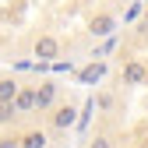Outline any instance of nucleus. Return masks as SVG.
<instances>
[{"instance_id":"4","label":"nucleus","mask_w":148,"mask_h":148,"mask_svg":"<svg viewBox=\"0 0 148 148\" xmlns=\"http://www.w3.org/2000/svg\"><path fill=\"white\" fill-rule=\"evenodd\" d=\"M74 123H78V109H74L71 102L53 109V127H57V131H67V127H74Z\"/></svg>"},{"instance_id":"10","label":"nucleus","mask_w":148,"mask_h":148,"mask_svg":"<svg viewBox=\"0 0 148 148\" xmlns=\"http://www.w3.org/2000/svg\"><path fill=\"white\" fill-rule=\"evenodd\" d=\"M18 116H21V113H18V106H14V102H0V127L14 123Z\"/></svg>"},{"instance_id":"14","label":"nucleus","mask_w":148,"mask_h":148,"mask_svg":"<svg viewBox=\"0 0 148 148\" xmlns=\"http://www.w3.org/2000/svg\"><path fill=\"white\" fill-rule=\"evenodd\" d=\"M138 32H148V7H145V18H141V25H138Z\"/></svg>"},{"instance_id":"9","label":"nucleus","mask_w":148,"mask_h":148,"mask_svg":"<svg viewBox=\"0 0 148 148\" xmlns=\"http://www.w3.org/2000/svg\"><path fill=\"white\" fill-rule=\"evenodd\" d=\"M18 92H21V85H18L14 78H0V102H14Z\"/></svg>"},{"instance_id":"7","label":"nucleus","mask_w":148,"mask_h":148,"mask_svg":"<svg viewBox=\"0 0 148 148\" xmlns=\"http://www.w3.org/2000/svg\"><path fill=\"white\" fill-rule=\"evenodd\" d=\"M102 74H106V64H95V60H92V64L78 74V81H81V85H95V81H102Z\"/></svg>"},{"instance_id":"2","label":"nucleus","mask_w":148,"mask_h":148,"mask_svg":"<svg viewBox=\"0 0 148 148\" xmlns=\"http://www.w3.org/2000/svg\"><path fill=\"white\" fill-rule=\"evenodd\" d=\"M32 53L39 60H57L60 57V39H57V35H39L35 46H32Z\"/></svg>"},{"instance_id":"12","label":"nucleus","mask_w":148,"mask_h":148,"mask_svg":"<svg viewBox=\"0 0 148 148\" xmlns=\"http://www.w3.org/2000/svg\"><path fill=\"white\" fill-rule=\"evenodd\" d=\"M0 148H21V138H7L4 134V138H0Z\"/></svg>"},{"instance_id":"3","label":"nucleus","mask_w":148,"mask_h":148,"mask_svg":"<svg viewBox=\"0 0 148 148\" xmlns=\"http://www.w3.org/2000/svg\"><path fill=\"white\" fill-rule=\"evenodd\" d=\"M120 78H123V85H134V88H138V85L148 81V67H145L141 60H127L123 71H120Z\"/></svg>"},{"instance_id":"5","label":"nucleus","mask_w":148,"mask_h":148,"mask_svg":"<svg viewBox=\"0 0 148 148\" xmlns=\"http://www.w3.org/2000/svg\"><path fill=\"white\" fill-rule=\"evenodd\" d=\"M113 28H116V18H113V14H95V18H92V25H88V32L95 35V39L113 35Z\"/></svg>"},{"instance_id":"8","label":"nucleus","mask_w":148,"mask_h":148,"mask_svg":"<svg viewBox=\"0 0 148 148\" xmlns=\"http://www.w3.org/2000/svg\"><path fill=\"white\" fill-rule=\"evenodd\" d=\"M14 106H18V113H32L35 109V88H21L18 99H14Z\"/></svg>"},{"instance_id":"13","label":"nucleus","mask_w":148,"mask_h":148,"mask_svg":"<svg viewBox=\"0 0 148 148\" xmlns=\"http://www.w3.org/2000/svg\"><path fill=\"white\" fill-rule=\"evenodd\" d=\"M95 106H99V109H113V95H106V92H102V95L95 99Z\"/></svg>"},{"instance_id":"6","label":"nucleus","mask_w":148,"mask_h":148,"mask_svg":"<svg viewBox=\"0 0 148 148\" xmlns=\"http://www.w3.org/2000/svg\"><path fill=\"white\" fill-rule=\"evenodd\" d=\"M21 148H49V134L46 131H25L21 134Z\"/></svg>"},{"instance_id":"1","label":"nucleus","mask_w":148,"mask_h":148,"mask_svg":"<svg viewBox=\"0 0 148 148\" xmlns=\"http://www.w3.org/2000/svg\"><path fill=\"white\" fill-rule=\"evenodd\" d=\"M57 95H60V85L57 81H42L39 88H35V109H39V113L53 109L57 106Z\"/></svg>"},{"instance_id":"11","label":"nucleus","mask_w":148,"mask_h":148,"mask_svg":"<svg viewBox=\"0 0 148 148\" xmlns=\"http://www.w3.org/2000/svg\"><path fill=\"white\" fill-rule=\"evenodd\" d=\"M88 148H113V141H109L106 134H95V138H92V145Z\"/></svg>"}]
</instances>
